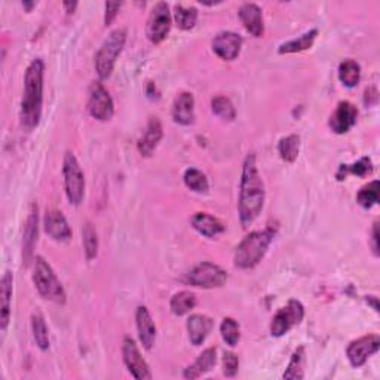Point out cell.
<instances>
[{
	"label": "cell",
	"mask_w": 380,
	"mask_h": 380,
	"mask_svg": "<svg viewBox=\"0 0 380 380\" xmlns=\"http://www.w3.org/2000/svg\"><path fill=\"white\" fill-rule=\"evenodd\" d=\"M265 183H263L256 156L248 155L242 166L241 175V189H239V220L242 227H248L261 213L265 205Z\"/></svg>",
	"instance_id": "1"
},
{
	"label": "cell",
	"mask_w": 380,
	"mask_h": 380,
	"mask_svg": "<svg viewBox=\"0 0 380 380\" xmlns=\"http://www.w3.org/2000/svg\"><path fill=\"white\" fill-rule=\"evenodd\" d=\"M44 75L45 64L40 58L30 62L24 78V92L21 100L19 118L27 130H35L42 118V104H44Z\"/></svg>",
	"instance_id": "2"
},
{
	"label": "cell",
	"mask_w": 380,
	"mask_h": 380,
	"mask_svg": "<svg viewBox=\"0 0 380 380\" xmlns=\"http://www.w3.org/2000/svg\"><path fill=\"white\" fill-rule=\"evenodd\" d=\"M273 241V232L270 229L251 232L242 239L235 251V266L239 269L256 268L261 259L266 256L269 245Z\"/></svg>",
	"instance_id": "3"
},
{
	"label": "cell",
	"mask_w": 380,
	"mask_h": 380,
	"mask_svg": "<svg viewBox=\"0 0 380 380\" xmlns=\"http://www.w3.org/2000/svg\"><path fill=\"white\" fill-rule=\"evenodd\" d=\"M126 42V30L116 28L103 42L101 48L95 55V70L101 80L109 79L113 73L116 60L121 55V52Z\"/></svg>",
	"instance_id": "4"
},
{
	"label": "cell",
	"mask_w": 380,
	"mask_h": 380,
	"mask_svg": "<svg viewBox=\"0 0 380 380\" xmlns=\"http://www.w3.org/2000/svg\"><path fill=\"white\" fill-rule=\"evenodd\" d=\"M33 282L39 294L44 299L58 304L66 303V291L62 288L60 279L57 278L55 272L49 266V263L40 256L35 259Z\"/></svg>",
	"instance_id": "5"
},
{
	"label": "cell",
	"mask_w": 380,
	"mask_h": 380,
	"mask_svg": "<svg viewBox=\"0 0 380 380\" xmlns=\"http://www.w3.org/2000/svg\"><path fill=\"white\" fill-rule=\"evenodd\" d=\"M62 175H64V189L69 202L71 205H80L85 195V175L71 152H67L62 162Z\"/></svg>",
	"instance_id": "6"
},
{
	"label": "cell",
	"mask_w": 380,
	"mask_h": 380,
	"mask_svg": "<svg viewBox=\"0 0 380 380\" xmlns=\"http://www.w3.org/2000/svg\"><path fill=\"white\" fill-rule=\"evenodd\" d=\"M186 282L198 288H220L227 282V272L211 261H202L187 273Z\"/></svg>",
	"instance_id": "7"
},
{
	"label": "cell",
	"mask_w": 380,
	"mask_h": 380,
	"mask_svg": "<svg viewBox=\"0 0 380 380\" xmlns=\"http://www.w3.org/2000/svg\"><path fill=\"white\" fill-rule=\"evenodd\" d=\"M304 316V308L299 300H290L281 308L270 322V334L273 337H281L287 334L293 327L299 325Z\"/></svg>",
	"instance_id": "8"
},
{
	"label": "cell",
	"mask_w": 380,
	"mask_h": 380,
	"mask_svg": "<svg viewBox=\"0 0 380 380\" xmlns=\"http://www.w3.org/2000/svg\"><path fill=\"white\" fill-rule=\"evenodd\" d=\"M171 12L170 6L165 2H157L147 19L146 35L152 44H161L171 30Z\"/></svg>",
	"instance_id": "9"
},
{
	"label": "cell",
	"mask_w": 380,
	"mask_h": 380,
	"mask_svg": "<svg viewBox=\"0 0 380 380\" xmlns=\"http://www.w3.org/2000/svg\"><path fill=\"white\" fill-rule=\"evenodd\" d=\"M88 110L92 118L105 122L110 121L114 114V104L109 91L103 87V83L94 82L89 88Z\"/></svg>",
	"instance_id": "10"
},
{
	"label": "cell",
	"mask_w": 380,
	"mask_h": 380,
	"mask_svg": "<svg viewBox=\"0 0 380 380\" xmlns=\"http://www.w3.org/2000/svg\"><path fill=\"white\" fill-rule=\"evenodd\" d=\"M122 358L123 363L128 368V372L132 374V377L139 380H150L153 374L150 373V368L144 361V358L140 354L139 346L135 345V340L132 337H125L122 343Z\"/></svg>",
	"instance_id": "11"
},
{
	"label": "cell",
	"mask_w": 380,
	"mask_h": 380,
	"mask_svg": "<svg viewBox=\"0 0 380 380\" xmlns=\"http://www.w3.org/2000/svg\"><path fill=\"white\" fill-rule=\"evenodd\" d=\"M380 347V337L377 334L363 336L349 343L346 349L347 360H349L352 367H361L367 363L368 358L374 355Z\"/></svg>",
	"instance_id": "12"
},
{
	"label": "cell",
	"mask_w": 380,
	"mask_h": 380,
	"mask_svg": "<svg viewBox=\"0 0 380 380\" xmlns=\"http://www.w3.org/2000/svg\"><path fill=\"white\" fill-rule=\"evenodd\" d=\"M242 36L234 31H221L213 40V51L225 61H234L241 52Z\"/></svg>",
	"instance_id": "13"
},
{
	"label": "cell",
	"mask_w": 380,
	"mask_h": 380,
	"mask_svg": "<svg viewBox=\"0 0 380 380\" xmlns=\"http://www.w3.org/2000/svg\"><path fill=\"white\" fill-rule=\"evenodd\" d=\"M358 119V109L349 101H340L330 118V128L336 134H346Z\"/></svg>",
	"instance_id": "14"
},
{
	"label": "cell",
	"mask_w": 380,
	"mask_h": 380,
	"mask_svg": "<svg viewBox=\"0 0 380 380\" xmlns=\"http://www.w3.org/2000/svg\"><path fill=\"white\" fill-rule=\"evenodd\" d=\"M45 232L57 242H67L71 239V229L66 217L58 209H49L45 216Z\"/></svg>",
	"instance_id": "15"
},
{
	"label": "cell",
	"mask_w": 380,
	"mask_h": 380,
	"mask_svg": "<svg viewBox=\"0 0 380 380\" xmlns=\"http://www.w3.org/2000/svg\"><path fill=\"white\" fill-rule=\"evenodd\" d=\"M239 19L251 36L261 37L265 33V21L261 9L256 3H244L239 8Z\"/></svg>",
	"instance_id": "16"
},
{
	"label": "cell",
	"mask_w": 380,
	"mask_h": 380,
	"mask_svg": "<svg viewBox=\"0 0 380 380\" xmlns=\"http://www.w3.org/2000/svg\"><path fill=\"white\" fill-rule=\"evenodd\" d=\"M135 321H137V331H139V339L144 349L150 351L155 340H156V325L152 320L150 312L147 311L146 306H140L135 313Z\"/></svg>",
	"instance_id": "17"
},
{
	"label": "cell",
	"mask_w": 380,
	"mask_h": 380,
	"mask_svg": "<svg viewBox=\"0 0 380 380\" xmlns=\"http://www.w3.org/2000/svg\"><path fill=\"white\" fill-rule=\"evenodd\" d=\"M173 119L180 125H192L195 122V98L190 92L177 95L173 104Z\"/></svg>",
	"instance_id": "18"
},
{
	"label": "cell",
	"mask_w": 380,
	"mask_h": 380,
	"mask_svg": "<svg viewBox=\"0 0 380 380\" xmlns=\"http://www.w3.org/2000/svg\"><path fill=\"white\" fill-rule=\"evenodd\" d=\"M187 333H189V339L190 343L193 346H199L205 342V339L208 337V334L213 330V320L208 318L207 315H192L189 316L187 320Z\"/></svg>",
	"instance_id": "19"
},
{
	"label": "cell",
	"mask_w": 380,
	"mask_h": 380,
	"mask_svg": "<svg viewBox=\"0 0 380 380\" xmlns=\"http://www.w3.org/2000/svg\"><path fill=\"white\" fill-rule=\"evenodd\" d=\"M162 137H164V130H162L161 121L157 118H150L144 134L139 140V152L141 153V156H146V157L152 156L157 144H159V141L162 140Z\"/></svg>",
	"instance_id": "20"
},
{
	"label": "cell",
	"mask_w": 380,
	"mask_h": 380,
	"mask_svg": "<svg viewBox=\"0 0 380 380\" xmlns=\"http://www.w3.org/2000/svg\"><path fill=\"white\" fill-rule=\"evenodd\" d=\"M12 273L6 270L2 277V287H0V330L6 331L10 318V300H12Z\"/></svg>",
	"instance_id": "21"
},
{
	"label": "cell",
	"mask_w": 380,
	"mask_h": 380,
	"mask_svg": "<svg viewBox=\"0 0 380 380\" xmlns=\"http://www.w3.org/2000/svg\"><path fill=\"white\" fill-rule=\"evenodd\" d=\"M190 221H192L193 229L207 238H216L225 232V225L208 213H196Z\"/></svg>",
	"instance_id": "22"
},
{
	"label": "cell",
	"mask_w": 380,
	"mask_h": 380,
	"mask_svg": "<svg viewBox=\"0 0 380 380\" xmlns=\"http://www.w3.org/2000/svg\"><path fill=\"white\" fill-rule=\"evenodd\" d=\"M217 363V351L216 347H208L202 354L198 356V360L189 365L184 370V377L186 379H198L200 376H204L205 373L211 372L214 368Z\"/></svg>",
	"instance_id": "23"
},
{
	"label": "cell",
	"mask_w": 380,
	"mask_h": 380,
	"mask_svg": "<svg viewBox=\"0 0 380 380\" xmlns=\"http://www.w3.org/2000/svg\"><path fill=\"white\" fill-rule=\"evenodd\" d=\"M37 225H39V216H37V207L33 204L30 208L27 226L24 230V239H23V256L26 263L30 261L31 254H33V248L37 241Z\"/></svg>",
	"instance_id": "24"
},
{
	"label": "cell",
	"mask_w": 380,
	"mask_h": 380,
	"mask_svg": "<svg viewBox=\"0 0 380 380\" xmlns=\"http://www.w3.org/2000/svg\"><path fill=\"white\" fill-rule=\"evenodd\" d=\"M339 79L347 88H354L361 80V67L355 60H345L339 66Z\"/></svg>",
	"instance_id": "25"
},
{
	"label": "cell",
	"mask_w": 380,
	"mask_h": 380,
	"mask_svg": "<svg viewBox=\"0 0 380 380\" xmlns=\"http://www.w3.org/2000/svg\"><path fill=\"white\" fill-rule=\"evenodd\" d=\"M31 331H33L35 342L39 346V349L46 351L49 347V333L44 315L39 311L33 312V315H31Z\"/></svg>",
	"instance_id": "26"
},
{
	"label": "cell",
	"mask_w": 380,
	"mask_h": 380,
	"mask_svg": "<svg viewBox=\"0 0 380 380\" xmlns=\"http://www.w3.org/2000/svg\"><path fill=\"white\" fill-rule=\"evenodd\" d=\"M316 35H318V30H311L308 33L302 35L300 37L287 42V44H282L279 46V54H294V52H302L312 48L313 42L316 39Z\"/></svg>",
	"instance_id": "27"
},
{
	"label": "cell",
	"mask_w": 380,
	"mask_h": 380,
	"mask_svg": "<svg viewBox=\"0 0 380 380\" xmlns=\"http://www.w3.org/2000/svg\"><path fill=\"white\" fill-rule=\"evenodd\" d=\"M171 311L177 316L187 315L190 311L195 309L196 306V295L192 291H180L173 295L171 299Z\"/></svg>",
	"instance_id": "28"
},
{
	"label": "cell",
	"mask_w": 380,
	"mask_h": 380,
	"mask_svg": "<svg viewBox=\"0 0 380 380\" xmlns=\"http://www.w3.org/2000/svg\"><path fill=\"white\" fill-rule=\"evenodd\" d=\"M300 150V137L297 134H291L288 137H284V139L278 144V152L281 159L293 164L299 156Z\"/></svg>",
	"instance_id": "29"
},
{
	"label": "cell",
	"mask_w": 380,
	"mask_h": 380,
	"mask_svg": "<svg viewBox=\"0 0 380 380\" xmlns=\"http://www.w3.org/2000/svg\"><path fill=\"white\" fill-rule=\"evenodd\" d=\"M372 171H373L372 159L370 157L364 156L360 161H356L352 165H342L339 174H337V178H339V180H343L347 174H352L356 177H367L368 174H372Z\"/></svg>",
	"instance_id": "30"
},
{
	"label": "cell",
	"mask_w": 380,
	"mask_h": 380,
	"mask_svg": "<svg viewBox=\"0 0 380 380\" xmlns=\"http://www.w3.org/2000/svg\"><path fill=\"white\" fill-rule=\"evenodd\" d=\"M183 178H184V184L190 190H193V192H196V193H207L208 192V189H209L208 178L202 171L196 170V168H189V170H186Z\"/></svg>",
	"instance_id": "31"
},
{
	"label": "cell",
	"mask_w": 380,
	"mask_h": 380,
	"mask_svg": "<svg viewBox=\"0 0 380 380\" xmlns=\"http://www.w3.org/2000/svg\"><path fill=\"white\" fill-rule=\"evenodd\" d=\"M174 18L178 28L192 30L198 19V10L195 8H186L183 5H175Z\"/></svg>",
	"instance_id": "32"
},
{
	"label": "cell",
	"mask_w": 380,
	"mask_h": 380,
	"mask_svg": "<svg viewBox=\"0 0 380 380\" xmlns=\"http://www.w3.org/2000/svg\"><path fill=\"white\" fill-rule=\"evenodd\" d=\"M379 193H380V183L377 180L365 184L356 195V202L363 208L368 209L374 207L379 202Z\"/></svg>",
	"instance_id": "33"
},
{
	"label": "cell",
	"mask_w": 380,
	"mask_h": 380,
	"mask_svg": "<svg viewBox=\"0 0 380 380\" xmlns=\"http://www.w3.org/2000/svg\"><path fill=\"white\" fill-rule=\"evenodd\" d=\"M83 236V248H85V254L88 260H94L98 254V235L97 230L94 229L91 223H85L82 229Z\"/></svg>",
	"instance_id": "34"
},
{
	"label": "cell",
	"mask_w": 380,
	"mask_h": 380,
	"mask_svg": "<svg viewBox=\"0 0 380 380\" xmlns=\"http://www.w3.org/2000/svg\"><path fill=\"white\" fill-rule=\"evenodd\" d=\"M211 107H213V113L223 121L235 119L236 112H235L234 104H232L229 98L223 97V95H217V97H214L213 101H211Z\"/></svg>",
	"instance_id": "35"
},
{
	"label": "cell",
	"mask_w": 380,
	"mask_h": 380,
	"mask_svg": "<svg viewBox=\"0 0 380 380\" xmlns=\"http://www.w3.org/2000/svg\"><path fill=\"white\" fill-rule=\"evenodd\" d=\"M303 367H304V347L300 346L293 354L287 370L284 373V379H303Z\"/></svg>",
	"instance_id": "36"
},
{
	"label": "cell",
	"mask_w": 380,
	"mask_h": 380,
	"mask_svg": "<svg viewBox=\"0 0 380 380\" xmlns=\"http://www.w3.org/2000/svg\"><path fill=\"white\" fill-rule=\"evenodd\" d=\"M220 333L223 340L229 346H236L241 339V330H239V324L234 318H225L223 322L220 325Z\"/></svg>",
	"instance_id": "37"
},
{
	"label": "cell",
	"mask_w": 380,
	"mask_h": 380,
	"mask_svg": "<svg viewBox=\"0 0 380 380\" xmlns=\"http://www.w3.org/2000/svg\"><path fill=\"white\" fill-rule=\"evenodd\" d=\"M239 360L238 355L234 352H225L223 355V374L226 377H234L238 373Z\"/></svg>",
	"instance_id": "38"
},
{
	"label": "cell",
	"mask_w": 380,
	"mask_h": 380,
	"mask_svg": "<svg viewBox=\"0 0 380 380\" xmlns=\"http://www.w3.org/2000/svg\"><path fill=\"white\" fill-rule=\"evenodd\" d=\"M122 2H107L105 3V15H104V26L107 27L113 23V19L118 15Z\"/></svg>",
	"instance_id": "39"
},
{
	"label": "cell",
	"mask_w": 380,
	"mask_h": 380,
	"mask_svg": "<svg viewBox=\"0 0 380 380\" xmlns=\"http://www.w3.org/2000/svg\"><path fill=\"white\" fill-rule=\"evenodd\" d=\"M379 223L376 221V223L373 225V232H372V250L374 252V256L377 257L379 256Z\"/></svg>",
	"instance_id": "40"
},
{
	"label": "cell",
	"mask_w": 380,
	"mask_h": 380,
	"mask_svg": "<svg viewBox=\"0 0 380 380\" xmlns=\"http://www.w3.org/2000/svg\"><path fill=\"white\" fill-rule=\"evenodd\" d=\"M62 8L66 9L67 14H73L75 12V9L78 8V2H64L62 3Z\"/></svg>",
	"instance_id": "41"
},
{
	"label": "cell",
	"mask_w": 380,
	"mask_h": 380,
	"mask_svg": "<svg viewBox=\"0 0 380 380\" xmlns=\"http://www.w3.org/2000/svg\"><path fill=\"white\" fill-rule=\"evenodd\" d=\"M367 302H368V303H372V304H373V309H374L376 312H379V303H377V297H374V295H368V297H367Z\"/></svg>",
	"instance_id": "42"
},
{
	"label": "cell",
	"mask_w": 380,
	"mask_h": 380,
	"mask_svg": "<svg viewBox=\"0 0 380 380\" xmlns=\"http://www.w3.org/2000/svg\"><path fill=\"white\" fill-rule=\"evenodd\" d=\"M23 6H24L27 10H31V8H35L36 3H35V2H23Z\"/></svg>",
	"instance_id": "43"
}]
</instances>
